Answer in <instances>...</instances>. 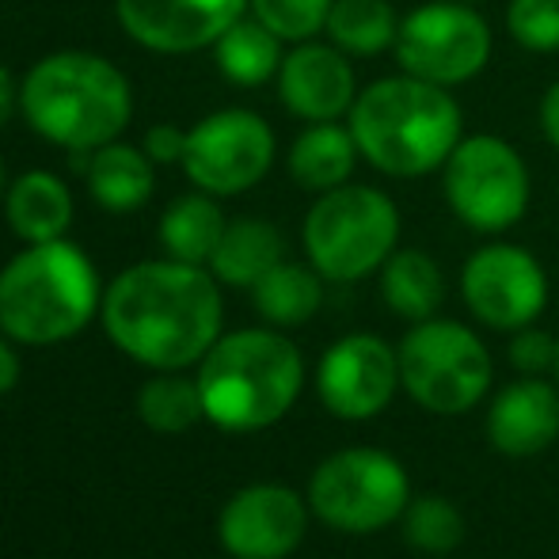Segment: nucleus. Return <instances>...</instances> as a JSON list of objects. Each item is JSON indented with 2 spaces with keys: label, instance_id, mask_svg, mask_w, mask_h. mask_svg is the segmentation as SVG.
<instances>
[{
  "label": "nucleus",
  "instance_id": "22",
  "mask_svg": "<svg viewBox=\"0 0 559 559\" xmlns=\"http://www.w3.org/2000/svg\"><path fill=\"white\" fill-rule=\"evenodd\" d=\"M381 294L389 309L404 320H430L445 297L438 263L419 248H396L381 266Z\"/></svg>",
  "mask_w": 559,
  "mask_h": 559
},
{
  "label": "nucleus",
  "instance_id": "17",
  "mask_svg": "<svg viewBox=\"0 0 559 559\" xmlns=\"http://www.w3.org/2000/svg\"><path fill=\"white\" fill-rule=\"evenodd\" d=\"M559 435V392L552 384L518 381L495 396V407L487 415V438L495 449L510 456H533L548 449Z\"/></svg>",
  "mask_w": 559,
  "mask_h": 559
},
{
  "label": "nucleus",
  "instance_id": "31",
  "mask_svg": "<svg viewBox=\"0 0 559 559\" xmlns=\"http://www.w3.org/2000/svg\"><path fill=\"white\" fill-rule=\"evenodd\" d=\"M510 361L525 373H540V369L556 366V343L545 332H533V328H522L510 346Z\"/></svg>",
  "mask_w": 559,
  "mask_h": 559
},
{
  "label": "nucleus",
  "instance_id": "8",
  "mask_svg": "<svg viewBox=\"0 0 559 559\" xmlns=\"http://www.w3.org/2000/svg\"><path fill=\"white\" fill-rule=\"evenodd\" d=\"M445 202L476 233H507L530 210V164L495 133H468L442 168Z\"/></svg>",
  "mask_w": 559,
  "mask_h": 559
},
{
  "label": "nucleus",
  "instance_id": "32",
  "mask_svg": "<svg viewBox=\"0 0 559 559\" xmlns=\"http://www.w3.org/2000/svg\"><path fill=\"white\" fill-rule=\"evenodd\" d=\"M183 148H187V133L176 130V126L160 122L145 133V153L153 164H176L183 160Z\"/></svg>",
  "mask_w": 559,
  "mask_h": 559
},
{
  "label": "nucleus",
  "instance_id": "5",
  "mask_svg": "<svg viewBox=\"0 0 559 559\" xmlns=\"http://www.w3.org/2000/svg\"><path fill=\"white\" fill-rule=\"evenodd\" d=\"M96 309V266L69 240L31 243L0 271V332L20 343L73 338Z\"/></svg>",
  "mask_w": 559,
  "mask_h": 559
},
{
  "label": "nucleus",
  "instance_id": "26",
  "mask_svg": "<svg viewBox=\"0 0 559 559\" xmlns=\"http://www.w3.org/2000/svg\"><path fill=\"white\" fill-rule=\"evenodd\" d=\"M324 31L343 53L373 58V53L396 50L400 12L392 8V0H335Z\"/></svg>",
  "mask_w": 559,
  "mask_h": 559
},
{
  "label": "nucleus",
  "instance_id": "30",
  "mask_svg": "<svg viewBox=\"0 0 559 559\" xmlns=\"http://www.w3.org/2000/svg\"><path fill=\"white\" fill-rule=\"evenodd\" d=\"M507 31L525 50L556 53L559 50V0H510Z\"/></svg>",
  "mask_w": 559,
  "mask_h": 559
},
{
  "label": "nucleus",
  "instance_id": "35",
  "mask_svg": "<svg viewBox=\"0 0 559 559\" xmlns=\"http://www.w3.org/2000/svg\"><path fill=\"white\" fill-rule=\"evenodd\" d=\"M15 104H20V88H15L12 73L0 66V126H8V118L15 115Z\"/></svg>",
  "mask_w": 559,
  "mask_h": 559
},
{
  "label": "nucleus",
  "instance_id": "36",
  "mask_svg": "<svg viewBox=\"0 0 559 559\" xmlns=\"http://www.w3.org/2000/svg\"><path fill=\"white\" fill-rule=\"evenodd\" d=\"M0 199H4V160H0Z\"/></svg>",
  "mask_w": 559,
  "mask_h": 559
},
{
  "label": "nucleus",
  "instance_id": "2",
  "mask_svg": "<svg viewBox=\"0 0 559 559\" xmlns=\"http://www.w3.org/2000/svg\"><path fill=\"white\" fill-rule=\"evenodd\" d=\"M358 153L377 171L396 179H419L445 168L464 138V111L449 88L423 76H381L358 92L346 115Z\"/></svg>",
  "mask_w": 559,
  "mask_h": 559
},
{
  "label": "nucleus",
  "instance_id": "23",
  "mask_svg": "<svg viewBox=\"0 0 559 559\" xmlns=\"http://www.w3.org/2000/svg\"><path fill=\"white\" fill-rule=\"evenodd\" d=\"M217 69L240 88H259L282 69V38L255 15H240L214 43Z\"/></svg>",
  "mask_w": 559,
  "mask_h": 559
},
{
  "label": "nucleus",
  "instance_id": "20",
  "mask_svg": "<svg viewBox=\"0 0 559 559\" xmlns=\"http://www.w3.org/2000/svg\"><path fill=\"white\" fill-rule=\"evenodd\" d=\"M84 176H88V191L111 214H130L153 194V160L148 153L122 141L99 145L84 160Z\"/></svg>",
  "mask_w": 559,
  "mask_h": 559
},
{
  "label": "nucleus",
  "instance_id": "4",
  "mask_svg": "<svg viewBox=\"0 0 559 559\" xmlns=\"http://www.w3.org/2000/svg\"><path fill=\"white\" fill-rule=\"evenodd\" d=\"M301 381L305 366L297 346L278 332L251 328L210 346L199 373V392L210 423L248 435L278 423L294 407Z\"/></svg>",
  "mask_w": 559,
  "mask_h": 559
},
{
  "label": "nucleus",
  "instance_id": "33",
  "mask_svg": "<svg viewBox=\"0 0 559 559\" xmlns=\"http://www.w3.org/2000/svg\"><path fill=\"white\" fill-rule=\"evenodd\" d=\"M540 133H545V141L559 153V81L548 84L545 99H540Z\"/></svg>",
  "mask_w": 559,
  "mask_h": 559
},
{
  "label": "nucleus",
  "instance_id": "19",
  "mask_svg": "<svg viewBox=\"0 0 559 559\" xmlns=\"http://www.w3.org/2000/svg\"><path fill=\"white\" fill-rule=\"evenodd\" d=\"M8 225L20 240L46 243L61 240L66 228L73 225V194L50 171H27L4 194Z\"/></svg>",
  "mask_w": 559,
  "mask_h": 559
},
{
  "label": "nucleus",
  "instance_id": "24",
  "mask_svg": "<svg viewBox=\"0 0 559 559\" xmlns=\"http://www.w3.org/2000/svg\"><path fill=\"white\" fill-rule=\"evenodd\" d=\"M225 214L206 191L202 194H187V199L171 202L160 217V243L171 259L179 263H210L225 236Z\"/></svg>",
  "mask_w": 559,
  "mask_h": 559
},
{
  "label": "nucleus",
  "instance_id": "38",
  "mask_svg": "<svg viewBox=\"0 0 559 559\" xmlns=\"http://www.w3.org/2000/svg\"><path fill=\"white\" fill-rule=\"evenodd\" d=\"M464 4H479V0H464Z\"/></svg>",
  "mask_w": 559,
  "mask_h": 559
},
{
  "label": "nucleus",
  "instance_id": "37",
  "mask_svg": "<svg viewBox=\"0 0 559 559\" xmlns=\"http://www.w3.org/2000/svg\"><path fill=\"white\" fill-rule=\"evenodd\" d=\"M556 373H559V343H556Z\"/></svg>",
  "mask_w": 559,
  "mask_h": 559
},
{
  "label": "nucleus",
  "instance_id": "18",
  "mask_svg": "<svg viewBox=\"0 0 559 559\" xmlns=\"http://www.w3.org/2000/svg\"><path fill=\"white\" fill-rule=\"evenodd\" d=\"M358 141H354L350 126L335 122H309L297 141L289 145V176L305 187V191H335V187L350 183L354 164H358Z\"/></svg>",
  "mask_w": 559,
  "mask_h": 559
},
{
  "label": "nucleus",
  "instance_id": "6",
  "mask_svg": "<svg viewBox=\"0 0 559 559\" xmlns=\"http://www.w3.org/2000/svg\"><path fill=\"white\" fill-rule=\"evenodd\" d=\"M400 243V210L377 187L343 183L324 191L305 217V251L332 282H358L384 266Z\"/></svg>",
  "mask_w": 559,
  "mask_h": 559
},
{
  "label": "nucleus",
  "instance_id": "3",
  "mask_svg": "<svg viewBox=\"0 0 559 559\" xmlns=\"http://www.w3.org/2000/svg\"><path fill=\"white\" fill-rule=\"evenodd\" d=\"M20 107L38 138L73 153H96L130 126V84L107 58L50 53L23 76Z\"/></svg>",
  "mask_w": 559,
  "mask_h": 559
},
{
  "label": "nucleus",
  "instance_id": "14",
  "mask_svg": "<svg viewBox=\"0 0 559 559\" xmlns=\"http://www.w3.org/2000/svg\"><path fill=\"white\" fill-rule=\"evenodd\" d=\"M133 43L156 53H191L214 46L248 12V0H115Z\"/></svg>",
  "mask_w": 559,
  "mask_h": 559
},
{
  "label": "nucleus",
  "instance_id": "7",
  "mask_svg": "<svg viewBox=\"0 0 559 559\" xmlns=\"http://www.w3.org/2000/svg\"><path fill=\"white\" fill-rule=\"evenodd\" d=\"M396 354L404 389L438 415L468 412L491 384V354L456 320H419Z\"/></svg>",
  "mask_w": 559,
  "mask_h": 559
},
{
  "label": "nucleus",
  "instance_id": "25",
  "mask_svg": "<svg viewBox=\"0 0 559 559\" xmlns=\"http://www.w3.org/2000/svg\"><path fill=\"white\" fill-rule=\"evenodd\" d=\"M320 278H324V274H320L317 266L309 271V266H297L282 259L271 274H263V278L251 286L259 317L278 328H297V324H305V320H312L320 301H324Z\"/></svg>",
  "mask_w": 559,
  "mask_h": 559
},
{
  "label": "nucleus",
  "instance_id": "13",
  "mask_svg": "<svg viewBox=\"0 0 559 559\" xmlns=\"http://www.w3.org/2000/svg\"><path fill=\"white\" fill-rule=\"evenodd\" d=\"M320 400L338 419H369L400 384V354L377 335H346L320 361Z\"/></svg>",
  "mask_w": 559,
  "mask_h": 559
},
{
  "label": "nucleus",
  "instance_id": "28",
  "mask_svg": "<svg viewBox=\"0 0 559 559\" xmlns=\"http://www.w3.org/2000/svg\"><path fill=\"white\" fill-rule=\"evenodd\" d=\"M335 0H248L251 15L274 31L282 43H309L328 27Z\"/></svg>",
  "mask_w": 559,
  "mask_h": 559
},
{
  "label": "nucleus",
  "instance_id": "21",
  "mask_svg": "<svg viewBox=\"0 0 559 559\" xmlns=\"http://www.w3.org/2000/svg\"><path fill=\"white\" fill-rule=\"evenodd\" d=\"M282 251L286 240L271 222H259V217H240V222H228L225 236L217 243L214 259V274L228 286H255L263 274H271L282 263Z\"/></svg>",
  "mask_w": 559,
  "mask_h": 559
},
{
  "label": "nucleus",
  "instance_id": "27",
  "mask_svg": "<svg viewBox=\"0 0 559 559\" xmlns=\"http://www.w3.org/2000/svg\"><path fill=\"white\" fill-rule=\"evenodd\" d=\"M138 415L145 427L160 430V435H179V430L194 427L206 415L202 407L199 381H183V377H156L138 392Z\"/></svg>",
  "mask_w": 559,
  "mask_h": 559
},
{
  "label": "nucleus",
  "instance_id": "16",
  "mask_svg": "<svg viewBox=\"0 0 559 559\" xmlns=\"http://www.w3.org/2000/svg\"><path fill=\"white\" fill-rule=\"evenodd\" d=\"M278 96L289 115L305 122H335L350 115L358 99V81L346 61V53L335 43H297L282 58L278 69Z\"/></svg>",
  "mask_w": 559,
  "mask_h": 559
},
{
  "label": "nucleus",
  "instance_id": "10",
  "mask_svg": "<svg viewBox=\"0 0 559 559\" xmlns=\"http://www.w3.org/2000/svg\"><path fill=\"white\" fill-rule=\"evenodd\" d=\"M309 502L332 530H384L407 510V472L381 449H343L317 468Z\"/></svg>",
  "mask_w": 559,
  "mask_h": 559
},
{
  "label": "nucleus",
  "instance_id": "29",
  "mask_svg": "<svg viewBox=\"0 0 559 559\" xmlns=\"http://www.w3.org/2000/svg\"><path fill=\"white\" fill-rule=\"evenodd\" d=\"M407 540L423 552H453L464 537V522L453 502L445 499H423L404 510Z\"/></svg>",
  "mask_w": 559,
  "mask_h": 559
},
{
  "label": "nucleus",
  "instance_id": "12",
  "mask_svg": "<svg viewBox=\"0 0 559 559\" xmlns=\"http://www.w3.org/2000/svg\"><path fill=\"white\" fill-rule=\"evenodd\" d=\"M464 301L472 317L499 332H522L545 312L548 278L545 266L518 243H487L464 263Z\"/></svg>",
  "mask_w": 559,
  "mask_h": 559
},
{
  "label": "nucleus",
  "instance_id": "34",
  "mask_svg": "<svg viewBox=\"0 0 559 559\" xmlns=\"http://www.w3.org/2000/svg\"><path fill=\"white\" fill-rule=\"evenodd\" d=\"M15 381H20V358H15L12 346L0 338V396H4V392H12Z\"/></svg>",
  "mask_w": 559,
  "mask_h": 559
},
{
  "label": "nucleus",
  "instance_id": "1",
  "mask_svg": "<svg viewBox=\"0 0 559 559\" xmlns=\"http://www.w3.org/2000/svg\"><path fill=\"white\" fill-rule=\"evenodd\" d=\"M104 328L118 350L153 369L206 358L222 335V294L202 266L164 259L138 263L104 294Z\"/></svg>",
  "mask_w": 559,
  "mask_h": 559
},
{
  "label": "nucleus",
  "instance_id": "11",
  "mask_svg": "<svg viewBox=\"0 0 559 559\" xmlns=\"http://www.w3.org/2000/svg\"><path fill=\"white\" fill-rule=\"evenodd\" d=\"M183 171L206 194H243L271 171L274 133L255 111H217L187 130Z\"/></svg>",
  "mask_w": 559,
  "mask_h": 559
},
{
  "label": "nucleus",
  "instance_id": "15",
  "mask_svg": "<svg viewBox=\"0 0 559 559\" xmlns=\"http://www.w3.org/2000/svg\"><path fill=\"white\" fill-rule=\"evenodd\" d=\"M309 510L289 487L259 484L222 510V545L236 559H286L301 545Z\"/></svg>",
  "mask_w": 559,
  "mask_h": 559
},
{
  "label": "nucleus",
  "instance_id": "9",
  "mask_svg": "<svg viewBox=\"0 0 559 559\" xmlns=\"http://www.w3.org/2000/svg\"><path fill=\"white\" fill-rule=\"evenodd\" d=\"M495 50L487 20L464 0H430L400 20L396 61L404 73L442 88L476 81Z\"/></svg>",
  "mask_w": 559,
  "mask_h": 559
}]
</instances>
